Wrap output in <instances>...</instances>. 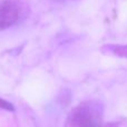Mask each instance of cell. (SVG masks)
<instances>
[{
  "instance_id": "obj_1",
  "label": "cell",
  "mask_w": 127,
  "mask_h": 127,
  "mask_svg": "<svg viewBox=\"0 0 127 127\" xmlns=\"http://www.w3.org/2000/svg\"><path fill=\"white\" fill-rule=\"evenodd\" d=\"M101 110L98 103L85 101L78 105L68 119L69 127H101Z\"/></svg>"
},
{
  "instance_id": "obj_3",
  "label": "cell",
  "mask_w": 127,
  "mask_h": 127,
  "mask_svg": "<svg viewBox=\"0 0 127 127\" xmlns=\"http://www.w3.org/2000/svg\"><path fill=\"white\" fill-rule=\"evenodd\" d=\"M104 54H112L114 56L127 59V45H106L101 47Z\"/></svg>"
},
{
  "instance_id": "obj_5",
  "label": "cell",
  "mask_w": 127,
  "mask_h": 127,
  "mask_svg": "<svg viewBox=\"0 0 127 127\" xmlns=\"http://www.w3.org/2000/svg\"><path fill=\"white\" fill-rule=\"evenodd\" d=\"M106 127H117V126L115 125V124H109V125H108V126H106Z\"/></svg>"
},
{
  "instance_id": "obj_2",
  "label": "cell",
  "mask_w": 127,
  "mask_h": 127,
  "mask_svg": "<svg viewBox=\"0 0 127 127\" xmlns=\"http://www.w3.org/2000/svg\"><path fill=\"white\" fill-rule=\"evenodd\" d=\"M19 16L20 8L16 0H0V30L17 24Z\"/></svg>"
},
{
  "instance_id": "obj_4",
  "label": "cell",
  "mask_w": 127,
  "mask_h": 127,
  "mask_svg": "<svg viewBox=\"0 0 127 127\" xmlns=\"http://www.w3.org/2000/svg\"><path fill=\"white\" fill-rule=\"evenodd\" d=\"M0 108L4 109V110H8V112H13V110H15V107H13L12 104L4 100V99H2V98H0Z\"/></svg>"
}]
</instances>
